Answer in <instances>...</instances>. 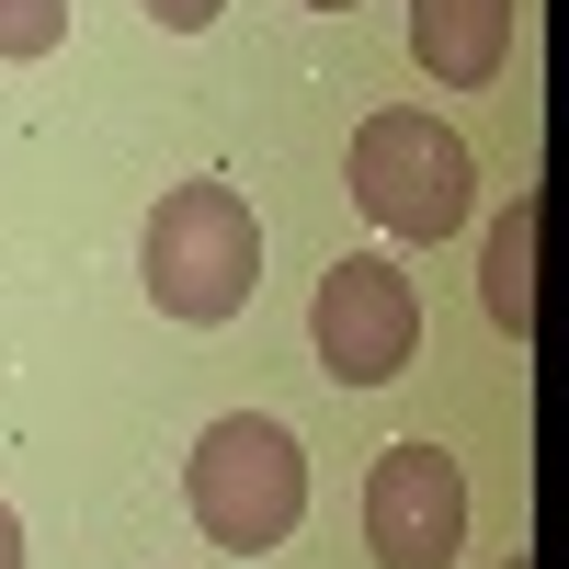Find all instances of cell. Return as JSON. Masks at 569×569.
<instances>
[{
	"label": "cell",
	"mask_w": 569,
	"mask_h": 569,
	"mask_svg": "<svg viewBox=\"0 0 569 569\" xmlns=\"http://www.w3.org/2000/svg\"><path fill=\"white\" fill-rule=\"evenodd\" d=\"M182 501H194L206 547H228V558H273L284 536L308 525V456H297V433H284V421L228 410V421H206V433H194V456H182Z\"/></svg>",
	"instance_id": "6da1fadb"
},
{
	"label": "cell",
	"mask_w": 569,
	"mask_h": 569,
	"mask_svg": "<svg viewBox=\"0 0 569 569\" xmlns=\"http://www.w3.org/2000/svg\"><path fill=\"white\" fill-rule=\"evenodd\" d=\"M342 182H353V206H365L376 228H388V240H410V251L456 240V228H467V206H479L467 137H456V126H433L421 103L365 114V126H353V160H342Z\"/></svg>",
	"instance_id": "7a4b0ae2"
},
{
	"label": "cell",
	"mask_w": 569,
	"mask_h": 569,
	"mask_svg": "<svg viewBox=\"0 0 569 569\" xmlns=\"http://www.w3.org/2000/svg\"><path fill=\"white\" fill-rule=\"evenodd\" d=\"M251 284H262L251 194L240 182H171L160 217H149V297H160V319L217 330V319L251 308Z\"/></svg>",
	"instance_id": "3957f363"
},
{
	"label": "cell",
	"mask_w": 569,
	"mask_h": 569,
	"mask_svg": "<svg viewBox=\"0 0 569 569\" xmlns=\"http://www.w3.org/2000/svg\"><path fill=\"white\" fill-rule=\"evenodd\" d=\"M308 342L330 388H388V376L421 353V284L388 251H342L319 273V308H308Z\"/></svg>",
	"instance_id": "277c9868"
},
{
	"label": "cell",
	"mask_w": 569,
	"mask_h": 569,
	"mask_svg": "<svg viewBox=\"0 0 569 569\" xmlns=\"http://www.w3.org/2000/svg\"><path fill=\"white\" fill-rule=\"evenodd\" d=\"M365 547L376 569H456L467 547V479H456V456L445 445H388L365 467Z\"/></svg>",
	"instance_id": "5b68a950"
},
{
	"label": "cell",
	"mask_w": 569,
	"mask_h": 569,
	"mask_svg": "<svg viewBox=\"0 0 569 569\" xmlns=\"http://www.w3.org/2000/svg\"><path fill=\"white\" fill-rule=\"evenodd\" d=\"M410 58L433 91H490L512 58V0H410Z\"/></svg>",
	"instance_id": "8992f818"
},
{
	"label": "cell",
	"mask_w": 569,
	"mask_h": 569,
	"mask_svg": "<svg viewBox=\"0 0 569 569\" xmlns=\"http://www.w3.org/2000/svg\"><path fill=\"white\" fill-rule=\"evenodd\" d=\"M479 297H490L501 330H536V194H525V206H501L490 251H479Z\"/></svg>",
	"instance_id": "52a82bcc"
},
{
	"label": "cell",
	"mask_w": 569,
	"mask_h": 569,
	"mask_svg": "<svg viewBox=\"0 0 569 569\" xmlns=\"http://www.w3.org/2000/svg\"><path fill=\"white\" fill-rule=\"evenodd\" d=\"M69 46V0H0V58H58Z\"/></svg>",
	"instance_id": "ba28073f"
},
{
	"label": "cell",
	"mask_w": 569,
	"mask_h": 569,
	"mask_svg": "<svg viewBox=\"0 0 569 569\" xmlns=\"http://www.w3.org/2000/svg\"><path fill=\"white\" fill-rule=\"evenodd\" d=\"M217 12H228V0H149V23H171V34H206Z\"/></svg>",
	"instance_id": "9c48e42d"
},
{
	"label": "cell",
	"mask_w": 569,
	"mask_h": 569,
	"mask_svg": "<svg viewBox=\"0 0 569 569\" xmlns=\"http://www.w3.org/2000/svg\"><path fill=\"white\" fill-rule=\"evenodd\" d=\"M0 569H23V525H12V501H0Z\"/></svg>",
	"instance_id": "30bf717a"
},
{
	"label": "cell",
	"mask_w": 569,
	"mask_h": 569,
	"mask_svg": "<svg viewBox=\"0 0 569 569\" xmlns=\"http://www.w3.org/2000/svg\"><path fill=\"white\" fill-rule=\"evenodd\" d=\"M308 12H353V0H308Z\"/></svg>",
	"instance_id": "8fae6325"
},
{
	"label": "cell",
	"mask_w": 569,
	"mask_h": 569,
	"mask_svg": "<svg viewBox=\"0 0 569 569\" xmlns=\"http://www.w3.org/2000/svg\"><path fill=\"white\" fill-rule=\"evenodd\" d=\"M512 569H525V558H512Z\"/></svg>",
	"instance_id": "7c38bea8"
}]
</instances>
